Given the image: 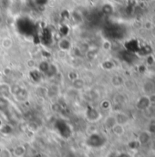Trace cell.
<instances>
[{
  "label": "cell",
  "instance_id": "4fadbf2b",
  "mask_svg": "<svg viewBox=\"0 0 155 157\" xmlns=\"http://www.w3.org/2000/svg\"><path fill=\"white\" fill-rule=\"evenodd\" d=\"M47 2V0H36V3H37L38 5H39V6L45 5Z\"/></svg>",
  "mask_w": 155,
  "mask_h": 157
},
{
  "label": "cell",
  "instance_id": "7a4b0ae2",
  "mask_svg": "<svg viewBox=\"0 0 155 157\" xmlns=\"http://www.w3.org/2000/svg\"><path fill=\"white\" fill-rule=\"evenodd\" d=\"M104 124L107 128L109 129H112L115 125L117 124L116 121V117L115 115H109L105 118V121H104Z\"/></svg>",
  "mask_w": 155,
  "mask_h": 157
},
{
  "label": "cell",
  "instance_id": "9c48e42d",
  "mask_svg": "<svg viewBox=\"0 0 155 157\" xmlns=\"http://www.w3.org/2000/svg\"><path fill=\"white\" fill-rule=\"evenodd\" d=\"M9 108V101L8 99L6 98H2L0 97V110L5 111Z\"/></svg>",
  "mask_w": 155,
  "mask_h": 157
},
{
  "label": "cell",
  "instance_id": "8992f818",
  "mask_svg": "<svg viewBox=\"0 0 155 157\" xmlns=\"http://www.w3.org/2000/svg\"><path fill=\"white\" fill-rule=\"evenodd\" d=\"M150 140H151V136H150V133H149V132H142V133L140 134L139 142H140L142 144H148Z\"/></svg>",
  "mask_w": 155,
  "mask_h": 157
},
{
  "label": "cell",
  "instance_id": "52a82bcc",
  "mask_svg": "<svg viewBox=\"0 0 155 157\" xmlns=\"http://www.w3.org/2000/svg\"><path fill=\"white\" fill-rule=\"evenodd\" d=\"M142 101H143V102L142 101L141 99L139 100V102H138L139 109H146V108H148L149 105H150V103H151L150 101H149V98L148 97H143L142 98Z\"/></svg>",
  "mask_w": 155,
  "mask_h": 157
},
{
  "label": "cell",
  "instance_id": "277c9868",
  "mask_svg": "<svg viewBox=\"0 0 155 157\" xmlns=\"http://www.w3.org/2000/svg\"><path fill=\"white\" fill-rule=\"evenodd\" d=\"M84 87H85V80L80 77H78L75 80L72 81V89L76 90L77 91L82 90Z\"/></svg>",
  "mask_w": 155,
  "mask_h": 157
},
{
  "label": "cell",
  "instance_id": "5b68a950",
  "mask_svg": "<svg viewBox=\"0 0 155 157\" xmlns=\"http://www.w3.org/2000/svg\"><path fill=\"white\" fill-rule=\"evenodd\" d=\"M115 117H116L117 123L120 124V125H123V124L127 123V121H129V117L124 113H117Z\"/></svg>",
  "mask_w": 155,
  "mask_h": 157
},
{
  "label": "cell",
  "instance_id": "7c38bea8",
  "mask_svg": "<svg viewBox=\"0 0 155 157\" xmlns=\"http://www.w3.org/2000/svg\"><path fill=\"white\" fill-rule=\"evenodd\" d=\"M110 107H111V102L109 101L105 100L101 102V108L103 110H108V109H110Z\"/></svg>",
  "mask_w": 155,
  "mask_h": 157
},
{
  "label": "cell",
  "instance_id": "30bf717a",
  "mask_svg": "<svg viewBox=\"0 0 155 157\" xmlns=\"http://www.w3.org/2000/svg\"><path fill=\"white\" fill-rule=\"evenodd\" d=\"M59 47L62 50H69L70 48V43L69 40L67 39H62L60 42H59Z\"/></svg>",
  "mask_w": 155,
  "mask_h": 157
},
{
  "label": "cell",
  "instance_id": "3957f363",
  "mask_svg": "<svg viewBox=\"0 0 155 157\" xmlns=\"http://www.w3.org/2000/svg\"><path fill=\"white\" fill-rule=\"evenodd\" d=\"M25 154H26V148H25V146L22 145V144L17 145V146L14 148L13 152H12L13 156L16 157H22Z\"/></svg>",
  "mask_w": 155,
  "mask_h": 157
},
{
  "label": "cell",
  "instance_id": "6da1fadb",
  "mask_svg": "<svg viewBox=\"0 0 155 157\" xmlns=\"http://www.w3.org/2000/svg\"><path fill=\"white\" fill-rule=\"evenodd\" d=\"M12 95L11 94V86L6 82H0V97L6 98Z\"/></svg>",
  "mask_w": 155,
  "mask_h": 157
},
{
  "label": "cell",
  "instance_id": "8fae6325",
  "mask_svg": "<svg viewBox=\"0 0 155 157\" xmlns=\"http://www.w3.org/2000/svg\"><path fill=\"white\" fill-rule=\"evenodd\" d=\"M0 157H13V155H12V152H10L7 148H1Z\"/></svg>",
  "mask_w": 155,
  "mask_h": 157
},
{
  "label": "cell",
  "instance_id": "ba28073f",
  "mask_svg": "<svg viewBox=\"0 0 155 157\" xmlns=\"http://www.w3.org/2000/svg\"><path fill=\"white\" fill-rule=\"evenodd\" d=\"M112 131L113 132L114 134H116L118 136H120L124 133V128H123V125H120V124H118L117 123L116 125L112 129Z\"/></svg>",
  "mask_w": 155,
  "mask_h": 157
}]
</instances>
